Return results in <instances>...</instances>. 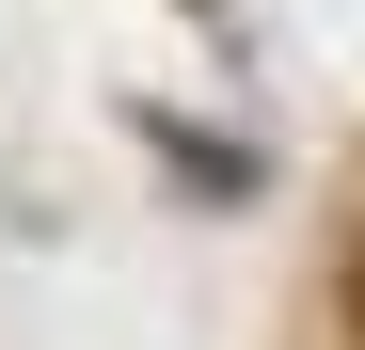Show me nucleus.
Masks as SVG:
<instances>
[{"mask_svg": "<svg viewBox=\"0 0 365 350\" xmlns=\"http://www.w3.org/2000/svg\"><path fill=\"white\" fill-rule=\"evenodd\" d=\"M349 319H365V239H349Z\"/></svg>", "mask_w": 365, "mask_h": 350, "instance_id": "f257e3e1", "label": "nucleus"}]
</instances>
